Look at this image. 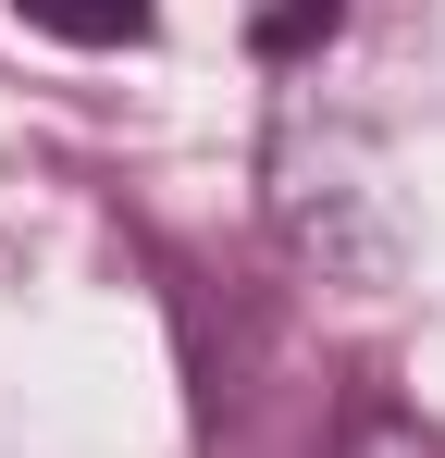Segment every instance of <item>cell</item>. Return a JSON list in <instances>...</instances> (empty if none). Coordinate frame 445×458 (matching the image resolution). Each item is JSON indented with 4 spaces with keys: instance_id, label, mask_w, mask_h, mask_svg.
<instances>
[{
    "instance_id": "6da1fadb",
    "label": "cell",
    "mask_w": 445,
    "mask_h": 458,
    "mask_svg": "<svg viewBox=\"0 0 445 458\" xmlns=\"http://www.w3.org/2000/svg\"><path fill=\"white\" fill-rule=\"evenodd\" d=\"M13 13H25L38 38H63V50H137L161 0H13Z\"/></svg>"
},
{
    "instance_id": "7a4b0ae2",
    "label": "cell",
    "mask_w": 445,
    "mask_h": 458,
    "mask_svg": "<svg viewBox=\"0 0 445 458\" xmlns=\"http://www.w3.org/2000/svg\"><path fill=\"white\" fill-rule=\"evenodd\" d=\"M334 458H445V434L421 421V409H396V396H359L347 434H334Z\"/></svg>"
},
{
    "instance_id": "3957f363",
    "label": "cell",
    "mask_w": 445,
    "mask_h": 458,
    "mask_svg": "<svg viewBox=\"0 0 445 458\" xmlns=\"http://www.w3.org/2000/svg\"><path fill=\"white\" fill-rule=\"evenodd\" d=\"M248 38H260L273 63H297V50L334 38V0H248Z\"/></svg>"
}]
</instances>
